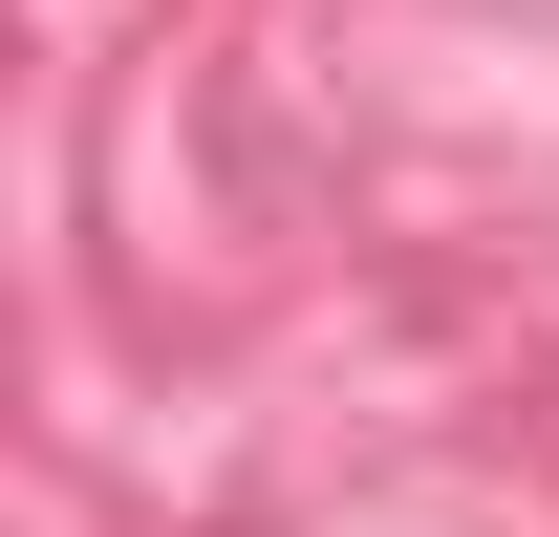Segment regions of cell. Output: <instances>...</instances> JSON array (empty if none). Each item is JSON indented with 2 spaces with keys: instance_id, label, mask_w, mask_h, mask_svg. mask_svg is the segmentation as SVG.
<instances>
[]
</instances>
